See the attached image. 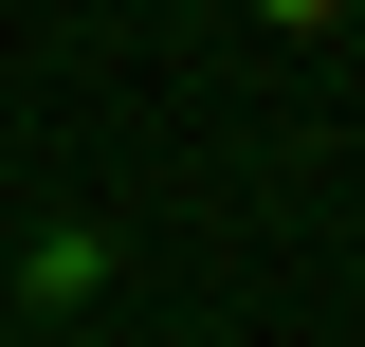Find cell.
I'll list each match as a JSON object with an SVG mask.
<instances>
[{
    "mask_svg": "<svg viewBox=\"0 0 365 347\" xmlns=\"http://www.w3.org/2000/svg\"><path fill=\"white\" fill-rule=\"evenodd\" d=\"M110 256H128L110 219H37V238H19V311H37V329H73V311H110Z\"/></svg>",
    "mask_w": 365,
    "mask_h": 347,
    "instance_id": "1",
    "label": "cell"
},
{
    "mask_svg": "<svg viewBox=\"0 0 365 347\" xmlns=\"http://www.w3.org/2000/svg\"><path fill=\"white\" fill-rule=\"evenodd\" d=\"M237 19H274V37H365V0H237Z\"/></svg>",
    "mask_w": 365,
    "mask_h": 347,
    "instance_id": "2",
    "label": "cell"
}]
</instances>
